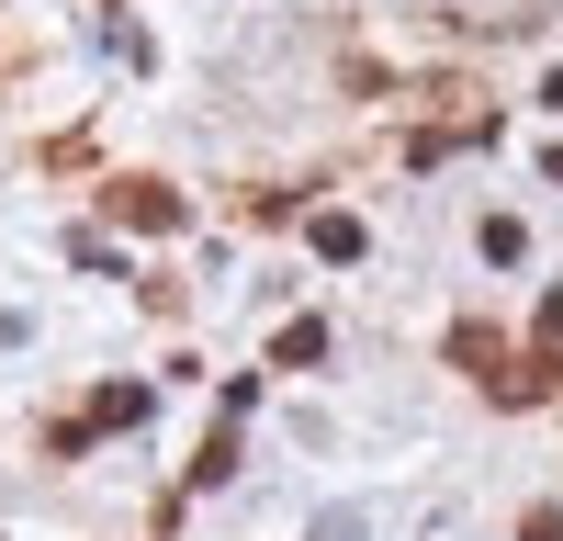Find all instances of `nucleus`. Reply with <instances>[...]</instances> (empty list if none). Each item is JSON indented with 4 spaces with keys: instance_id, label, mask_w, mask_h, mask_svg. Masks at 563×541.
<instances>
[{
    "instance_id": "obj_2",
    "label": "nucleus",
    "mask_w": 563,
    "mask_h": 541,
    "mask_svg": "<svg viewBox=\"0 0 563 541\" xmlns=\"http://www.w3.org/2000/svg\"><path fill=\"white\" fill-rule=\"evenodd\" d=\"M541 102H552V113H563V68H552V90H541Z\"/></svg>"
},
{
    "instance_id": "obj_1",
    "label": "nucleus",
    "mask_w": 563,
    "mask_h": 541,
    "mask_svg": "<svg viewBox=\"0 0 563 541\" xmlns=\"http://www.w3.org/2000/svg\"><path fill=\"white\" fill-rule=\"evenodd\" d=\"M113 214H124V225H180V203H169V192H147V180H124Z\"/></svg>"
}]
</instances>
